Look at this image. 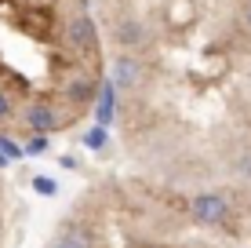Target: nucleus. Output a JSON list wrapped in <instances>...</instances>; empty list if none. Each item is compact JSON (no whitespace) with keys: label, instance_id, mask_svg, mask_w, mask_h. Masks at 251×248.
<instances>
[{"label":"nucleus","instance_id":"obj_1","mask_svg":"<svg viewBox=\"0 0 251 248\" xmlns=\"http://www.w3.org/2000/svg\"><path fill=\"white\" fill-rule=\"evenodd\" d=\"M62 37H66V48L73 51V55H91V51L99 48V29H95V19H91V15H84V11H76L73 19L66 22Z\"/></svg>","mask_w":251,"mask_h":248},{"label":"nucleus","instance_id":"obj_2","mask_svg":"<svg viewBox=\"0 0 251 248\" xmlns=\"http://www.w3.org/2000/svg\"><path fill=\"white\" fill-rule=\"evenodd\" d=\"M189 212H193V223L215 226V223H226L229 204H226L222 193H197V197L189 201Z\"/></svg>","mask_w":251,"mask_h":248},{"label":"nucleus","instance_id":"obj_3","mask_svg":"<svg viewBox=\"0 0 251 248\" xmlns=\"http://www.w3.org/2000/svg\"><path fill=\"white\" fill-rule=\"evenodd\" d=\"M22 121L33 128V135H48V132H55V128L62 124V117H58L48 102H29V106L22 110Z\"/></svg>","mask_w":251,"mask_h":248},{"label":"nucleus","instance_id":"obj_4","mask_svg":"<svg viewBox=\"0 0 251 248\" xmlns=\"http://www.w3.org/2000/svg\"><path fill=\"white\" fill-rule=\"evenodd\" d=\"M142 81V62H138L135 55H117L113 58V88L120 91H127V88H135V84Z\"/></svg>","mask_w":251,"mask_h":248},{"label":"nucleus","instance_id":"obj_5","mask_svg":"<svg viewBox=\"0 0 251 248\" xmlns=\"http://www.w3.org/2000/svg\"><path fill=\"white\" fill-rule=\"evenodd\" d=\"M62 95L73 102V106H88V102L99 95V81H91V77H73L62 88Z\"/></svg>","mask_w":251,"mask_h":248},{"label":"nucleus","instance_id":"obj_6","mask_svg":"<svg viewBox=\"0 0 251 248\" xmlns=\"http://www.w3.org/2000/svg\"><path fill=\"white\" fill-rule=\"evenodd\" d=\"M113 40H117L120 48H138L146 40L142 22H138V19H117L113 22Z\"/></svg>","mask_w":251,"mask_h":248},{"label":"nucleus","instance_id":"obj_7","mask_svg":"<svg viewBox=\"0 0 251 248\" xmlns=\"http://www.w3.org/2000/svg\"><path fill=\"white\" fill-rule=\"evenodd\" d=\"M117 88H113V84H99V102H95V121H99L102 128H106L109 121H113V113H117Z\"/></svg>","mask_w":251,"mask_h":248},{"label":"nucleus","instance_id":"obj_8","mask_svg":"<svg viewBox=\"0 0 251 248\" xmlns=\"http://www.w3.org/2000/svg\"><path fill=\"white\" fill-rule=\"evenodd\" d=\"M58 241H66L69 248H95V237H91V230H84L80 223H69L62 230V237Z\"/></svg>","mask_w":251,"mask_h":248},{"label":"nucleus","instance_id":"obj_9","mask_svg":"<svg viewBox=\"0 0 251 248\" xmlns=\"http://www.w3.org/2000/svg\"><path fill=\"white\" fill-rule=\"evenodd\" d=\"M84 146H88V150H102V146H106V128H102V124H95V128H88V132H84Z\"/></svg>","mask_w":251,"mask_h":248},{"label":"nucleus","instance_id":"obj_10","mask_svg":"<svg viewBox=\"0 0 251 248\" xmlns=\"http://www.w3.org/2000/svg\"><path fill=\"white\" fill-rule=\"evenodd\" d=\"M33 190H37L40 197H51V193H55L58 186H55V179H48V175H37V179H33Z\"/></svg>","mask_w":251,"mask_h":248},{"label":"nucleus","instance_id":"obj_11","mask_svg":"<svg viewBox=\"0 0 251 248\" xmlns=\"http://www.w3.org/2000/svg\"><path fill=\"white\" fill-rule=\"evenodd\" d=\"M233 172H237L240 179H251V153H240V157L233 161Z\"/></svg>","mask_w":251,"mask_h":248},{"label":"nucleus","instance_id":"obj_12","mask_svg":"<svg viewBox=\"0 0 251 248\" xmlns=\"http://www.w3.org/2000/svg\"><path fill=\"white\" fill-rule=\"evenodd\" d=\"M44 150H48V135H33L29 146H25V153H29V157H33V153H44Z\"/></svg>","mask_w":251,"mask_h":248},{"label":"nucleus","instance_id":"obj_13","mask_svg":"<svg viewBox=\"0 0 251 248\" xmlns=\"http://www.w3.org/2000/svg\"><path fill=\"white\" fill-rule=\"evenodd\" d=\"M11 117V99H7V91H0V124Z\"/></svg>","mask_w":251,"mask_h":248},{"label":"nucleus","instance_id":"obj_14","mask_svg":"<svg viewBox=\"0 0 251 248\" xmlns=\"http://www.w3.org/2000/svg\"><path fill=\"white\" fill-rule=\"evenodd\" d=\"M244 26H248V29H251V4L244 7Z\"/></svg>","mask_w":251,"mask_h":248},{"label":"nucleus","instance_id":"obj_15","mask_svg":"<svg viewBox=\"0 0 251 248\" xmlns=\"http://www.w3.org/2000/svg\"><path fill=\"white\" fill-rule=\"evenodd\" d=\"M51 248H69V245H66V241H55V245H51Z\"/></svg>","mask_w":251,"mask_h":248}]
</instances>
